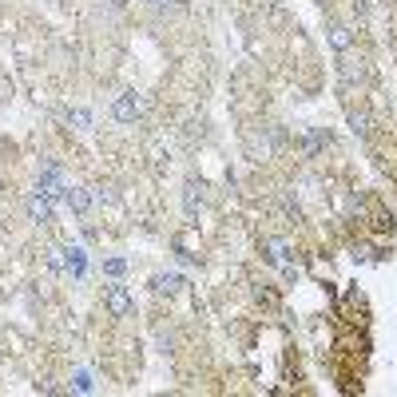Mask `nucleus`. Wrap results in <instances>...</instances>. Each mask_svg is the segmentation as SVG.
<instances>
[{"label":"nucleus","mask_w":397,"mask_h":397,"mask_svg":"<svg viewBox=\"0 0 397 397\" xmlns=\"http://www.w3.org/2000/svg\"><path fill=\"white\" fill-rule=\"evenodd\" d=\"M36 191H40V195H48V198H60L64 191H68L60 163H40V183H36Z\"/></svg>","instance_id":"1"},{"label":"nucleus","mask_w":397,"mask_h":397,"mask_svg":"<svg viewBox=\"0 0 397 397\" xmlns=\"http://www.w3.org/2000/svg\"><path fill=\"white\" fill-rule=\"evenodd\" d=\"M103 302H108V314H112V318H127V314H131V294H127L124 286H108Z\"/></svg>","instance_id":"2"},{"label":"nucleus","mask_w":397,"mask_h":397,"mask_svg":"<svg viewBox=\"0 0 397 397\" xmlns=\"http://www.w3.org/2000/svg\"><path fill=\"white\" fill-rule=\"evenodd\" d=\"M115 120H120V124H136L139 120V99H136V92H124V96L115 99Z\"/></svg>","instance_id":"3"},{"label":"nucleus","mask_w":397,"mask_h":397,"mask_svg":"<svg viewBox=\"0 0 397 397\" xmlns=\"http://www.w3.org/2000/svg\"><path fill=\"white\" fill-rule=\"evenodd\" d=\"M28 215H32V223H40V226H48L52 223V198L48 195H32L28 198Z\"/></svg>","instance_id":"4"},{"label":"nucleus","mask_w":397,"mask_h":397,"mask_svg":"<svg viewBox=\"0 0 397 397\" xmlns=\"http://www.w3.org/2000/svg\"><path fill=\"white\" fill-rule=\"evenodd\" d=\"M64 198H68V207H72L75 215H84L87 207L96 203V195H92L87 187H68V191H64Z\"/></svg>","instance_id":"5"},{"label":"nucleus","mask_w":397,"mask_h":397,"mask_svg":"<svg viewBox=\"0 0 397 397\" xmlns=\"http://www.w3.org/2000/svg\"><path fill=\"white\" fill-rule=\"evenodd\" d=\"M64 250V266L75 274V278H84V270H87V259H84V250L80 247H60Z\"/></svg>","instance_id":"6"},{"label":"nucleus","mask_w":397,"mask_h":397,"mask_svg":"<svg viewBox=\"0 0 397 397\" xmlns=\"http://www.w3.org/2000/svg\"><path fill=\"white\" fill-rule=\"evenodd\" d=\"M151 286H155V294H179V290H183V278H179V274H155Z\"/></svg>","instance_id":"7"},{"label":"nucleus","mask_w":397,"mask_h":397,"mask_svg":"<svg viewBox=\"0 0 397 397\" xmlns=\"http://www.w3.org/2000/svg\"><path fill=\"white\" fill-rule=\"evenodd\" d=\"M330 44H334L338 52H342V48H349V32H346L342 24H334V28H330Z\"/></svg>","instance_id":"8"},{"label":"nucleus","mask_w":397,"mask_h":397,"mask_svg":"<svg viewBox=\"0 0 397 397\" xmlns=\"http://www.w3.org/2000/svg\"><path fill=\"white\" fill-rule=\"evenodd\" d=\"M349 124H354V131H358V136H366V131H370V127H366V124H370V120H366V115H349Z\"/></svg>","instance_id":"9"},{"label":"nucleus","mask_w":397,"mask_h":397,"mask_svg":"<svg viewBox=\"0 0 397 397\" xmlns=\"http://www.w3.org/2000/svg\"><path fill=\"white\" fill-rule=\"evenodd\" d=\"M72 120H75L80 127H92V115H87L84 108H75V112H72Z\"/></svg>","instance_id":"10"},{"label":"nucleus","mask_w":397,"mask_h":397,"mask_svg":"<svg viewBox=\"0 0 397 397\" xmlns=\"http://www.w3.org/2000/svg\"><path fill=\"white\" fill-rule=\"evenodd\" d=\"M75 389H84V394L92 389V382H87V373H75Z\"/></svg>","instance_id":"11"},{"label":"nucleus","mask_w":397,"mask_h":397,"mask_svg":"<svg viewBox=\"0 0 397 397\" xmlns=\"http://www.w3.org/2000/svg\"><path fill=\"white\" fill-rule=\"evenodd\" d=\"M151 8H175V0H147Z\"/></svg>","instance_id":"12"},{"label":"nucleus","mask_w":397,"mask_h":397,"mask_svg":"<svg viewBox=\"0 0 397 397\" xmlns=\"http://www.w3.org/2000/svg\"><path fill=\"white\" fill-rule=\"evenodd\" d=\"M56 4H64V0H56Z\"/></svg>","instance_id":"13"}]
</instances>
